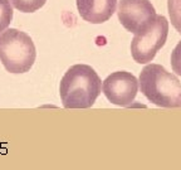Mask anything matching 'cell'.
<instances>
[{
	"label": "cell",
	"instance_id": "5",
	"mask_svg": "<svg viewBox=\"0 0 181 170\" xmlns=\"http://www.w3.org/2000/svg\"><path fill=\"white\" fill-rule=\"evenodd\" d=\"M138 81L135 76L126 71L111 73L102 83L104 96L111 103L121 107L130 106L138 92Z\"/></svg>",
	"mask_w": 181,
	"mask_h": 170
},
{
	"label": "cell",
	"instance_id": "3",
	"mask_svg": "<svg viewBox=\"0 0 181 170\" xmlns=\"http://www.w3.org/2000/svg\"><path fill=\"white\" fill-rule=\"evenodd\" d=\"M35 58L34 42L25 32L10 28L0 33V61L8 72L14 74L29 72Z\"/></svg>",
	"mask_w": 181,
	"mask_h": 170
},
{
	"label": "cell",
	"instance_id": "9",
	"mask_svg": "<svg viewBox=\"0 0 181 170\" xmlns=\"http://www.w3.org/2000/svg\"><path fill=\"white\" fill-rule=\"evenodd\" d=\"M13 20V5L10 0H0V33L8 29Z\"/></svg>",
	"mask_w": 181,
	"mask_h": 170
},
{
	"label": "cell",
	"instance_id": "8",
	"mask_svg": "<svg viewBox=\"0 0 181 170\" xmlns=\"http://www.w3.org/2000/svg\"><path fill=\"white\" fill-rule=\"evenodd\" d=\"M11 5L22 13H34L39 10L47 0H10Z\"/></svg>",
	"mask_w": 181,
	"mask_h": 170
},
{
	"label": "cell",
	"instance_id": "7",
	"mask_svg": "<svg viewBox=\"0 0 181 170\" xmlns=\"http://www.w3.org/2000/svg\"><path fill=\"white\" fill-rule=\"evenodd\" d=\"M82 19L90 24H101L116 11L117 0H76Z\"/></svg>",
	"mask_w": 181,
	"mask_h": 170
},
{
	"label": "cell",
	"instance_id": "6",
	"mask_svg": "<svg viewBox=\"0 0 181 170\" xmlns=\"http://www.w3.org/2000/svg\"><path fill=\"white\" fill-rule=\"evenodd\" d=\"M117 14L123 28L133 34L157 15L150 0H120Z\"/></svg>",
	"mask_w": 181,
	"mask_h": 170
},
{
	"label": "cell",
	"instance_id": "11",
	"mask_svg": "<svg viewBox=\"0 0 181 170\" xmlns=\"http://www.w3.org/2000/svg\"><path fill=\"white\" fill-rule=\"evenodd\" d=\"M171 67L176 74L181 76V41L171 53Z\"/></svg>",
	"mask_w": 181,
	"mask_h": 170
},
{
	"label": "cell",
	"instance_id": "2",
	"mask_svg": "<svg viewBox=\"0 0 181 170\" xmlns=\"http://www.w3.org/2000/svg\"><path fill=\"white\" fill-rule=\"evenodd\" d=\"M138 83L143 96L156 106L181 107V82L162 66L147 64L141 71Z\"/></svg>",
	"mask_w": 181,
	"mask_h": 170
},
{
	"label": "cell",
	"instance_id": "4",
	"mask_svg": "<svg viewBox=\"0 0 181 170\" xmlns=\"http://www.w3.org/2000/svg\"><path fill=\"white\" fill-rule=\"evenodd\" d=\"M169 35V22L164 15H156L154 20L140 28L131 42V53L135 62L146 64L165 46Z\"/></svg>",
	"mask_w": 181,
	"mask_h": 170
},
{
	"label": "cell",
	"instance_id": "10",
	"mask_svg": "<svg viewBox=\"0 0 181 170\" xmlns=\"http://www.w3.org/2000/svg\"><path fill=\"white\" fill-rule=\"evenodd\" d=\"M167 9L171 24L181 34V0H167Z\"/></svg>",
	"mask_w": 181,
	"mask_h": 170
},
{
	"label": "cell",
	"instance_id": "1",
	"mask_svg": "<svg viewBox=\"0 0 181 170\" xmlns=\"http://www.w3.org/2000/svg\"><path fill=\"white\" fill-rule=\"evenodd\" d=\"M102 82L97 72L88 64H74L64 73L59 94L65 108H89L101 94Z\"/></svg>",
	"mask_w": 181,
	"mask_h": 170
}]
</instances>
